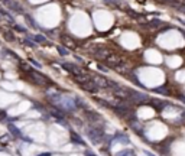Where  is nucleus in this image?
<instances>
[{"instance_id":"nucleus-9","label":"nucleus","mask_w":185,"mask_h":156,"mask_svg":"<svg viewBox=\"0 0 185 156\" xmlns=\"http://www.w3.org/2000/svg\"><path fill=\"white\" fill-rule=\"evenodd\" d=\"M29 62H31V64H33V65H35V67L41 68V64H38V62H36V61H35V59H32V58H31V59H29Z\"/></svg>"},{"instance_id":"nucleus-3","label":"nucleus","mask_w":185,"mask_h":156,"mask_svg":"<svg viewBox=\"0 0 185 156\" xmlns=\"http://www.w3.org/2000/svg\"><path fill=\"white\" fill-rule=\"evenodd\" d=\"M3 38H4L7 42H15V41H16V39H15L16 36H15V34L12 32L10 29H6V31H3Z\"/></svg>"},{"instance_id":"nucleus-8","label":"nucleus","mask_w":185,"mask_h":156,"mask_svg":"<svg viewBox=\"0 0 185 156\" xmlns=\"http://www.w3.org/2000/svg\"><path fill=\"white\" fill-rule=\"evenodd\" d=\"M58 51H59L61 55H68V51H67L65 48H62V46H58Z\"/></svg>"},{"instance_id":"nucleus-4","label":"nucleus","mask_w":185,"mask_h":156,"mask_svg":"<svg viewBox=\"0 0 185 156\" xmlns=\"http://www.w3.org/2000/svg\"><path fill=\"white\" fill-rule=\"evenodd\" d=\"M28 38H31L33 42H36V44H45L46 42V38L42 36V35H29Z\"/></svg>"},{"instance_id":"nucleus-10","label":"nucleus","mask_w":185,"mask_h":156,"mask_svg":"<svg viewBox=\"0 0 185 156\" xmlns=\"http://www.w3.org/2000/svg\"><path fill=\"white\" fill-rule=\"evenodd\" d=\"M23 44L29 45V46H35V44H33V42H31V41H29V39H23Z\"/></svg>"},{"instance_id":"nucleus-7","label":"nucleus","mask_w":185,"mask_h":156,"mask_svg":"<svg viewBox=\"0 0 185 156\" xmlns=\"http://www.w3.org/2000/svg\"><path fill=\"white\" fill-rule=\"evenodd\" d=\"M15 31H18V32H20V34H26V29L20 26V25H15Z\"/></svg>"},{"instance_id":"nucleus-5","label":"nucleus","mask_w":185,"mask_h":156,"mask_svg":"<svg viewBox=\"0 0 185 156\" xmlns=\"http://www.w3.org/2000/svg\"><path fill=\"white\" fill-rule=\"evenodd\" d=\"M0 15H1V16H3V17H4V19H6V20H7L9 23H13V22H15L13 16H12V15H10V13H9L7 10H4V9H0Z\"/></svg>"},{"instance_id":"nucleus-11","label":"nucleus","mask_w":185,"mask_h":156,"mask_svg":"<svg viewBox=\"0 0 185 156\" xmlns=\"http://www.w3.org/2000/svg\"><path fill=\"white\" fill-rule=\"evenodd\" d=\"M0 19H1V17H0Z\"/></svg>"},{"instance_id":"nucleus-1","label":"nucleus","mask_w":185,"mask_h":156,"mask_svg":"<svg viewBox=\"0 0 185 156\" xmlns=\"http://www.w3.org/2000/svg\"><path fill=\"white\" fill-rule=\"evenodd\" d=\"M28 72H29V75L32 77V81L36 85H46V84H49V79L45 77V75H42L41 72H36L32 68H28Z\"/></svg>"},{"instance_id":"nucleus-2","label":"nucleus","mask_w":185,"mask_h":156,"mask_svg":"<svg viewBox=\"0 0 185 156\" xmlns=\"http://www.w3.org/2000/svg\"><path fill=\"white\" fill-rule=\"evenodd\" d=\"M7 9H10V10L16 12V13H25V10H23V7L18 3V1H15V0H0Z\"/></svg>"},{"instance_id":"nucleus-6","label":"nucleus","mask_w":185,"mask_h":156,"mask_svg":"<svg viewBox=\"0 0 185 156\" xmlns=\"http://www.w3.org/2000/svg\"><path fill=\"white\" fill-rule=\"evenodd\" d=\"M9 129H10V132L13 134H15V136H18V137H22V133H20V130H19V129H18V127H16V126H15V124H9Z\"/></svg>"}]
</instances>
